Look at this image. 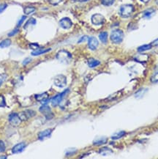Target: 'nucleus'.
Returning <instances> with one entry per match:
<instances>
[{
	"mask_svg": "<svg viewBox=\"0 0 158 159\" xmlns=\"http://www.w3.org/2000/svg\"><path fill=\"white\" fill-rule=\"evenodd\" d=\"M86 39H87V37H86V36H84L83 38H81V39H80V40H79V41H78V43H81L82 41H85V40H86Z\"/></svg>",
	"mask_w": 158,
	"mask_h": 159,
	"instance_id": "nucleus-39",
	"label": "nucleus"
},
{
	"mask_svg": "<svg viewBox=\"0 0 158 159\" xmlns=\"http://www.w3.org/2000/svg\"><path fill=\"white\" fill-rule=\"evenodd\" d=\"M136 60H137L139 62H146L148 60V56L146 55V54H143V55H139L138 56Z\"/></svg>",
	"mask_w": 158,
	"mask_h": 159,
	"instance_id": "nucleus-24",
	"label": "nucleus"
},
{
	"mask_svg": "<svg viewBox=\"0 0 158 159\" xmlns=\"http://www.w3.org/2000/svg\"><path fill=\"white\" fill-rule=\"evenodd\" d=\"M8 120H9L10 124L12 126H13V127L18 126L21 124V121H22L21 120V118H20L19 115L18 114H16V113H12V114H10Z\"/></svg>",
	"mask_w": 158,
	"mask_h": 159,
	"instance_id": "nucleus-6",
	"label": "nucleus"
},
{
	"mask_svg": "<svg viewBox=\"0 0 158 159\" xmlns=\"http://www.w3.org/2000/svg\"><path fill=\"white\" fill-rule=\"evenodd\" d=\"M152 47V46L151 44H145V45L141 46L138 48V51L139 52H143V51H148V50L151 49Z\"/></svg>",
	"mask_w": 158,
	"mask_h": 159,
	"instance_id": "nucleus-20",
	"label": "nucleus"
},
{
	"mask_svg": "<svg viewBox=\"0 0 158 159\" xmlns=\"http://www.w3.org/2000/svg\"><path fill=\"white\" fill-rule=\"evenodd\" d=\"M7 7H8V5H7V4L5 3L0 4V13H2L5 11L7 8Z\"/></svg>",
	"mask_w": 158,
	"mask_h": 159,
	"instance_id": "nucleus-33",
	"label": "nucleus"
},
{
	"mask_svg": "<svg viewBox=\"0 0 158 159\" xmlns=\"http://www.w3.org/2000/svg\"><path fill=\"white\" fill-rule=\"evenodd\" d=\"M35 99L38 102H40L41 104H45L48 100V94L47 92H43L41 94L35 95Z\"/></svg>",
	"mask_w": 158,
	"mask_h": 159,
	"instance_id": "nucleus-12",
	"label": "nucleus"
},
{
	"mask_svg": "<svg viewBox=\"0 0 158 159\" xmlns=\"http://www.w3.org/2000/svg\"><path fill=\"white\" fill-rule=\"evenodd\" d=\"M151 81H152V83L158 82V72L152 76V78H151Z\"/></svg>",
	"mask_w": 158,
	"mask_h": 159,
	"instance_id": "nucleus-30",
	"label": "nucleus"
},
{
	"mask_svg": "<svg viewBox=\"0 0 158 159\" xmlns=\"http://www.w3.org/2000/svg\"><path fill=\"white\" fill-rule=\"evenodd\" d=\"M125 131H119V132L117 133H115L114 134H113V135L111 136V139L113 140H116V139H121L122 137H123L125 135Z\"/></svg>",
	"mask_w": 158,
	"mask_h": 159,
	"instance_id": "nucleus-19",
	"label": "nucleus"
},
{
	"mask_svg": "<svg viewBox=\"0 0 158 159\" xmlns=\"http://www.w3.org/2000/svg\"><path fill=\"white\" fill-rule=\"evenodd\" d=\"M134 11V7L132 5H124L121 6L119 13L123 18H128L133 14Z\"/></svg>",
	"mask_w": 158,
	"mask_h": 159,
	"instance_id": "nucleus-2",
	"label": "nucleus"
},
{
	"mask_svg": "<svg viewBox=\"0 0 158 159\" xmlns=\"http://www.w3.org/2000/svg\"><path fill=\"white\" fill-rule=\"evenodd\" d=\"M156 3H157V5H158V0H156Z\"/></svg>",
	"mask_w": 158,
	"mask_h": 159,
	"instance_id": "nucleus-42",
	"label": "nucleus"
},
{
	"mask_svg": "<svg viewBox=\"0 0 158 159\" xmlns=\"http://www.w3.org/2000/svg\"><path fill=\"white\" fill-rule=\"evenodd\" d=\"M69 91H70L69 89H67V90H65L63 92L59 93V94L56 95V96L54 97V98L51 100V104H52V106H56L59 105V104L62 102L63 98H65V96L67 95V93H68Z\"/></svg>",
	"mask_w": 158,
	"mask_h": 159,
	"instance_id": "nucleus-4",
	"label": "nucleus"
},
{
	"mask_svg": "<svg viewBox=\"0 0 158 159\" xmlns=\"http://www.w3.org/2000/svg\"><path fill=\"white\" fill-rule=\"evenodd\" d=\"M54 83L55 86L62 88V87H65L66 86L67 78L65 76L62 75V74L57 75L54 79Z\"/></svg>",
	"mask_w": 158,
	"mask_h": 159,
	"instance_id": "nucleus-5",
	"label": "nucleus"
},
{
	"mask_svg": "<svg viewBox=\"0 0 158 159\" xmlns=\"http://www.w3.org/2000/svg\"><path fill=\"white\" fill-rule=\"evenodd\" d=\"M31 58H26L25 60H24V61H23V62H22V64L24 65H26V64H28V63H29L31 62Z\"/></svg>",
	"mask_w": 158,
	"mask_h": 159,
	"instance_id": "nucleus-36",
	"label": "nucleus"
},
{
	"mask_svg": "<svg viewBox=\"0 0 158 159\" xmlns=\"http://www.w3.org/2000/svg\"><path fill=\"white\" fill-rule=\"evenodd\" d=\"M36 24V20L33 18H31L30 19L28 20V21L26 22V24L24 26V29H27V27H29V26H34Z\"/></svg>",
	"mask_w": 158,
	"mask_h": 159,
	"instance_id": "nucleus-23",
	"label": "nucleus"
},
{
	"mask_svg": "<svg viewBox=\"0 0 158 159\" xmlns=\"http://www.w3.org/2000/svg\"><path fill=\"white\" fill-rule=\"evenodd\" d=\"M6 156H1V157H0V158H6Z\"/></svg>",
	"mask_w": 158,
	"mask_h": 159,
	"instance_id": "nucleus-41",
	"label": "nucleus"
},
{
	"mask_svg": "<svg viewBox=\"0 0 158 159\" xmlns=\"http://www.w3.org/2000/svg\"><path fill=\"white\" fill-rule=\"evenodd\" d=\"M48 1H49V2L51 4V5H56L59 3H60L62 0H48Z\"/></svg>",
	"mask_w": 158,
	"mask_h": 159,
	"instance_id": "nucleus-34",
	"label": "nucleus"
},
{
	"mask_svg": "<svg viewBox=\"0 0 158 159\" xmlns=\"http://www.w3.org/2000/svg\"><path fill=\"white\" fill-rule=\"evenodd\" d=\"M56 59L61 62L68 63L72 59V55L70 52L65 51V50H61L56 54Z\"/></svg>",
	"mask_w": 158,
	"mask_h": 159,
	"instance_id": "nucleus-3",
	"label": "nucleus"
},
{
	"mask_svg": "<svg viewBox=\"0 0 158 159\" xmlns=\"http://www.w3.org/2000/svg\"><path fill=\"white\" fill-rule=\"evenodd\" d=\"M6 78H7L6 74H1V75H0V86L2 85V83L5 81Z\"/></svg>",
	"mask_w": 158,
	"mask_h": 159,
	"instance_id": "nucleus-31",
	"label": "nucleus"
},
{
	"mask_svg": "<svg viewBox=\"0 0 158 159\" xmlns=\"http://www.w3.org/2000/svg\"><path fill=\"white\" fill-rule=\"evenodd\" d=\"M154 13H155V11H154V10L149 9L143 13V16H144L145 18H149V17H151V15H152Z\"/></svg>",
	"mask_w": 158,
	"mask_h": 159,
	"instance_id": "nucleus-26",
	"label": "nucleus"
},
{
	"mask_svg": "<svg viewBox=\"0 0 158 159\" xmlns=\"http://www.w3.org/2000/svg\"><path fill=\"white\" fill-rule=\"evenodd\" d=\"M141 2H144V3H147V2H149V0H141Z\"/></svg>",
	"mask_w": 158,
	"mask_h": 159,
	"instance_id": "nucleus-40",
	"label": "nucleus"
},
{
	"mask_svg": "<svg viewBox=\"0 0 158 159\" xmlns=\"http://www.w3.org/2000/svg\"><path fill=\"white\" fill-rule=\"evenodd\" d=\"M29 47H30V48L34 50H36L38 49V48H39V46L37 43H31L30 45H29Z\"/></svg>",
	"mask_w": 158,
	"mask_h": 159,
	"instance_id": "nucleus-35",
	"label": "nucleus"
},
{
	"mask_svg": "<svg viewBox=\"0 0 158 159\" xmlns=\"http://www.w3.org/2000/svg\"><path fill=\"white\" fill-rule=\"evenodd\" d=\"M36 9L34 7H26L24 9V13L26 14V15H30V14H32L33 13L35 12Z\"/></svg>",
	"mask_w": 158,
	"mask_h": 159,
	"instance_id": "nucleus-21",
	"label": "nucleus"
},
{
	"mask_svg": "<svg viewBox=\"0 0 158 159\" xmlns=\"http://www.w3.org/2000/svg\"><path fill=\"white\" fill-rule=\"evenodd\" d=\"M26 16H22V17H21V19H20V21H18V27H20V26H21V24H23V22H24V20L26 19Z\"/></svg>",
	"mask_w": 158,
	"mask_h": 159,
	"instance_id": "nucleus-37",
	"label": "nucleus"
},
{
	"mask_svg": "<svg viewBox=\"0 0 158 159\" xmlns=\"http://www.w3.org/2000/svg\"><path fill=\"white\" fill-rule=\"evenodd\" d=\"M11 45V41L10 39H5L0 43V48H5Z\"/></svg>",
	"mask_w": 158,
	"mask_h": 159,
	"instance_id": "nucleus-22",
	"label": "nucleus"
},
{
	"mask_svg": "<svg viewBox=\"0 0 158 159\" xmlns=\"http://www.w3.org/2000/svg\"><path fill=\"white\" fill-rule=\"evenodd\" d=\"M5 149H6V147H5V142L3 141H2V140H0V153L5 152Z\"/></svg>",
	"mask_w": 158,
	"mask_h": 159,
	"instance_id": "nucleus-29",
	"label": "nucleus"
},
{
	"mask_svg": "<svg viewBox=\"0 0 158 159\" xmlns=\"http://www.w3.org/2000/svg\"><path fill=\"white\" fill-rule=\"evenodd\" d=\"M114 2L115 0H102L101 1L102 5H105V6H111L114 3Z\"/></svg>",
	"mask_w": 158,
	"mask_h": 159,
	"instance_id": "nucleus-25",
	"label": "nucleus"
},
{
	"mask_svg": "<svg viewBox=\"0 0 158 159\" xmlns=\"http://www.w3.org/2000/svg\"><path fill=\"white\" fill-rule=\"evenodd\" d=\"M151 45H152V46H158V38L157 39L155 40V41L151 43Z\"/></svg>",
	"mask_w": 158,
	"mask_h": 159,
	"instance_id": "nucleus-38",
	"label": "nucleus"
},
{
	"mask_svg": "<svg viewBox=\"0 0 158 159\" xmlns=\"http://www.w3.org/2000/svg\"><path fill=\"white\" fill-rule=\"evenodd\" d=\"M108 141L107 137H99V138L95 139L93 141V144L96 146L102 145V144H105Z\"/></svg>",
	"mask_w": 158,
	"mask_h": 159,
	"instance_id": "nucleus-15",
	"label": "nucleus"
},
{
	"mask_svg": "<svg viewBox=\"0 0 158 159\" xmlns=\"http://www.w3.org/2000/svg\"><path fill=\"white\" fill-rule=\"evenodd\" d=\"M36 114V112L35 111H32V110H26V111H22L20 114H18L21 118V120L22 121H26L29 119H30L31 117H34Z\"/></svg>",
	"mask_w": 158,
	"mask_h": 159,
	"instance_id": "nucleus-7",
	"label": "nucleus"
},
{
	"mask_svg": "<svg viewBox=\"0 0 158 159\" xmlns=\"http://www.w3.org/2000/svg\"><path fill=\"white\" fill-rule=\"evenodd\" d=\"M99 39L103 44H106L108 42V33L106 32H102L99 35Z\"/></svg>",
	"mask_w": 158,
	"mask_h": 159,
	"instance_id": "nucleus-18",
	"label": "nucleus"
},
{
	"mask_svg": "<svg viewBox=\"0 0 158 159\" xmlns=\"http://www.w3.org/2000/svg\"><path fill=\"white\" fill-rule=\"evenodd\" d=\"M98 46H99V42L96 38L90 37V38H88V46L91 50L95 51L97 48Z\"/></svg>",
	"mask_w": 158,
	"mask_h": 159,
	"instance_id": "nucleus-11",
	"label": "nucleus"
},
{
	"mask_svg": "<svg viewBox=\"0 0 158 159\" xmlns=\"http://www.w3.org/2000/svg\"><path fill=\"white\" fill-rule=\"evenodd\" d=\"M39 111H40L47 119H51V117H53V116H54L52 111H51V108H50L48 105H42V106L39 109Z\"/></svg>",
	"mask_w": 158,
	"mask_h": 159,
	"instance_id": "nucleus-9",
	"label": "nucleus"
},
{
	"mask_svg": "<svg viewBox=\"0 0 158 159\" xmlns=\"http://www.w3.org/2000/svg\"><path fill=\"white\" fill-rule=\"evenodd\" d=\"M52 133V129H46L45 131H42L38 134V139L40 140L46 138V137H50V135Z\"/></svg>",
	"mask_w": 158,
	"mask_h": 159,
	"instance_id": "nucleus-14",
	"label": "nucleus"
},
{
	"mask_svg": "<svg viewBox=\"0 0 158 159\" xmlns=\"http://www.w3.org/2000/svg\"><path fill=\"white\" fill-rule=\"evenodd\" d=\"M111 153V150H110V149L107 148V147H105V148H102L100 150V153H101L103 155H107L109 153Z\"/></svg>",
	"mask_w": 158,
	"mask_h": 159,
	"instance_id": "nucleus-27",
	"label": "nucleus"
},
{
	"mask_svg": "<svg viewBox=\"0 0 158 159\" xmlns=\"http://www.w3.org/2000/svg\"><path fill=\"white\" fill-rule=\"evenodd\" d=\"M105 22V17L99 13L95 14L92 16V23L94 25H102Z\"/></svg>",
	"mask_w": 158,
	"mask_h": 159,
	"instance_id": "nucleus-8",
	"label": "nucleus"
},
{
	"mask_svg": "<svg viewBox=\"0 0 158 159\" xmlns=\"http://www.w3.org/2000/svg\"><path fill=\"white\" fill-rule=\"evenodd\" d=\"M100 64V62L98 61V60H95V59L90 58V59H89V60H88V65H89V68H95V67L98 66Z\"/></svg>",
	"mask_w": 158,
	"mask_h": 159,
	"instance_id": "nucleus-16",
	"label": "nucleus"
},
{
	"mask_svg": "<svg viewBox=\"0 0 158 159\" xmlns=\"http://www.w3.org/2000/svg\"><path fill=\"white\" fill-rule=\"evenodd\" d=\"M112 42L115 44H119L122 42L124 39V32L121 29H115L112 31L110 36Z\"/></svg>",
	"mask_w": 158,
	"mask_h": 159,
	"instance_id": "nucleus-1",
	"label": "nucleus"
},
{
	"mask_svg": "<svg viewBox=\"0 0 158 159\" xmlns=\"http://www.w3.org/2000/svg\"><path fill=\"white\" fill-rule=\"evenodd\" d=\"M26 144L24 142L18 143L16 145L14 146L12 149V153L14 154H17V153H20L25 149Z\"/></svg>",
	"mask_w": 158,
	"mask_h": 159,
	"instance_id": "nucleus-13",
	"label": "nucleus"
},
{
	"mask_svg": "<svg viewBox=\"0 0 158 159\" xmlns=\"http://www.w3.org/2000/svg\"><path fill=\"white\" fill-rule=\"evenodd\" d=\"M6 106L5 97L2 95H0V107H5Z\"/></svg>",
	"mask_w": 158,
	"mask_h": 159,
	"instance_id": "nucleus-28",
	"label": "nucleus"
},
{
	"mask_svg": "<svg viewBox=\"0 0 158 159\" xmlns=\"http://www.w3.org/2000/svg\"><path fill=\"white\" fill-rule=\"evenodd\" d=\"M18 28H15V29H14L13 30L12 32H10L9 34H8V36L9 37H13V36H14V35H16L17 33H18Z\"/></svg>",
	"mask_w": 158,
	"mask_h": 159,
	"instance_id": "nucleus-32",
	"label": "nucleus"
},
{
	"mask_svg": "<svg viewBox=\"0 0 158 159\" xmlns=\"http://www.w3.org/2000/svg\"><path fill=\"white\" fill-rule=\"evenodd\" d=\"M59 25H60V27L62 28L65 29H69L72 26V22L69 18L65 17V18H62L59 21Z\"/></svg>",
	"mask_w": 158,
	"mask_h": 159,
	"instance_id": "nucleus-10",
	"label": "nucleus"
},
{
	"mask_svg": "<svg viewBox=\"0 0 158 159\" xmlns=\"http://www.w3.org/2000/svg\"><path fill=\"white\" fill-rule=\"evenodd\" d=\"M49 51H51V48H48V49H39V48H38V49L32 51L31 54H32V56H39L41 55V54H45V53L48 52Z\"/></svg>",
	"mask_w": 158,
	"mask_h": 159,
	"instance_id": "nucleus-17",
	"label": "nucleus"
}]
</instances>
